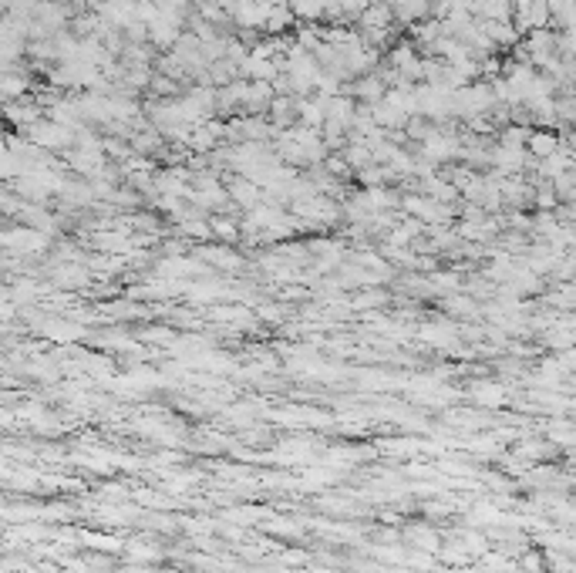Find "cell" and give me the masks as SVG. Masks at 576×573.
I'll return each mask as SVG.
<instances>
[{"instance_id":"cell-3","label":"cell","mask_w":576,"mask_h":573,"mask_svg":"<svg viewBox=\"0 0 576 573\" xmlns=\"http://www.w3.org/2000/svg\"><path fill=\"white\" fill-rule=\"evenodd\" d=\"M226 192H230V200L239 202L246 213H250V209H256L260 202L267 200V196H263V189H260L253 179H246V176H230V179H226Z\"/></svg>"},{"instance_id":"cell-7","label":"cell","mask_w":576,"mask_h":573,"mask_svg":"<svg viewBox=\"0 0 576 573\" xmlns=\"http://www.w3.org/2000/svg\"><path fill=\"white\" fill-rule=\"evenodd\" d=\"M475 398L482 404H492V408H499V404H506V391L495 385H475Z\"/></svg>"},{"instance_id":"cell-6","label":"cell","mask_w":576,"mask_h":573,"mask_svg":"<svg viewBox=\"0 0 576 573\" xmlns=\"http://www.w3.org/2000/svg\"><path fill=\"white\" fill-rule=\"evenodd\" d=\"M209 226H213V236H216V239H222V243H233V239L243 233V226H239L237 219H230V216H213V219H209Z\"/></svg>"},{"instance_id":"cell-1","label":"cell","mask_w":576,"mask_h":573,"mask_svg":"<svg viewBox=\"0 0 576 573\" xmlns=\"http://www.w3.org/2000/svg\"><path fill=\"white\" fill-rule=\"evenodd\" d=\"M24 138L37 145V149H48V152H68L74 149V142H78V132H71L68 125H58L51 118H41L37 125H31Z\"/></svg>"},{"instance_id":"cell-2","label":"cell","mask_w":576,"mask_h":573,"mask_svg":"<svg viewBox=\"0 0 576 573\" xmlns=\"http://www.w3.org/2000/svg\"><path fill=\"white\" fill-rule=\"evenodd\" d=\"M394 24H398L394 7L385 4V0H371V4L364 7V14L357 17V27H361V31H391Z\"/></svg>"},{"instance_id":"cell-4","label":"cell","mask_w":576,"mask_h":573,"mask_svg":"<svg viewBox=\"0 0 576 573\" xmlns=\"http://www.w3.org/2000/svg\"><path fill=\"white\" fill-rule=\"evenodd\" d=\"M559 149H563V138H559L553 129H533L529 142H525V152H529L533 159H549V155H557Z\"/></svg>"},{"instance_id":"cell-5","label":"cell","mask_w":576,"mask_h":573,"mask_svg":"<svg viewBox=\"0 0 576 573\" xmlns=\"http://www.w3.org/2000/svg\"><path fill=\"white\" fill-rule=\"evenodd\" d=\"M287 7L297 20H307V24H317L321 17H327V0H287Z\"/></svg>"},{"instance_id":"cell-9","label":"cell","mask_w":576,"mask_h":573,"mask_svg":"<svg viewBox=\"0 0 576 573\" xmlns=\"http://www.w3.org/2000/svg\"><path fill=\"white\" fill-rule=\"evenodd\" d=\"M523 567L529 573H542L546 570V560H542L540 553H523Z\"/></svg>"},{"instance_id":"cell-8","label":"cell","mask_w":576,"mask_h":573,"mask_svg":"<svg viewBox=\"0 0 576 573\" xmlns=\"http://www.w3.org/2000/svg\"><path fill=\"white\" fill-rule=\"evenodd\" d=\"M448 310H455V314H475L479 307H475V301H469V297H452V301H448Z\"/></svg>"}]
</instances>
